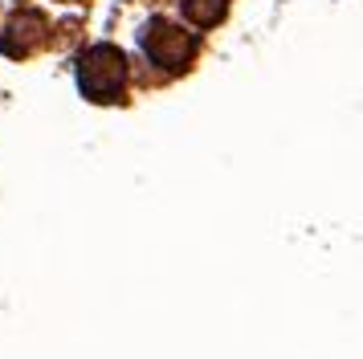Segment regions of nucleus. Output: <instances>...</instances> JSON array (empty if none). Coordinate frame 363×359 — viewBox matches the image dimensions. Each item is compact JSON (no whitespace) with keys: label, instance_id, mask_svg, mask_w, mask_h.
I'll use <instances>...</instances> for the list:
<instances>
[{"label":"nucleus","instance_id":"f257e3e1","mask_svg":"<svg viewBox=\"0 0 363 359\" xmlns=\"http://www.w3.org/2000/svg\"><path fill=\"white\" fill-rule=\"evenodd\" d=\"M123 78H127V57L115 45H90L78 62V86L94 102H115L123 94Z\"/></svg>","mask_w":363,"mask_h":359},{"label":"nucleus","instance_id":"f03ea898","mask_svg":"<svg viewBox=\"0 0 363 359\" xmlns=\"http://www.w3.org/2000/svg\"><path fill=\"white\" fill-rule=\"evenodd\" d=\"M143 49H147L151 62L164 65V70H184V65L196 57V41H192L180 25H167V21L147 25V33H143Z\"/></svg>","mask_w":363,"mask_h":359},{"label":"nucleus","instance_id":"7ed1b4c3","mask_svg":"<svg viewBox=\"0 0 363 359\" xmlns=\"http://www.w3.org/2000/svg\"><path fill=\"white\" fill-rule=\"evenodd\" d=\"M45 37H50V29H45V16L21 13L9 29L0 33V49H4L9 57H29L37 45H45Z\"/></svg>","mask_w":363,"mask_h":359},{"label":"nucleus","instance_id":"20e7f679","mask_svg":"<svg viewBox=\"0 0 363 359\" xmlns=\"http://www.w3.org/2000/svg\"><path fill=\"white\" fill-rule=\"evenodd\" d=\"M225 9H229V0H184V21L196 29H208L225 16Z\"/></svg>","mask_w":363,"mask_h":359}]
</instances>
